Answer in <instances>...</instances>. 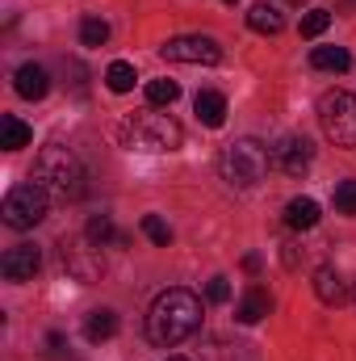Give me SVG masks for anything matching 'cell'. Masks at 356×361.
<instances>
[{
  "label": "cell",
  "mask_w": 356,
  "mask_h": 361,
  "mask_svg": "<svg viewBox=\"0 0 356 361\" xmlns=\"http://www.w3.org/2000/svg\"><path fill=\"white\" fill-rule=\"evenodd\" d=\"M180 143H184V130L172 114L143 109L122 122V147L130 152H177Z\"/></svg>",
  "instance_id": "3"
},
{
  "label": "cell",
  "mask_w": 356,
  "mask_h": 361,
  "mask_svg": "<svg viewBox=\"0 0 356 361\" xmlns=\"http://www.w3.org/2000/svg\"><path fill=\"white\" fill-rule=\"evenodd\" d=\"M319 126L336 147H356V97L331 89L319 97Z\"/></svg>",
  "instance_id": "6"
},
{
  "label": "cell",
  "mask_w": 356,
  "mask_h": 361,
  "mask_svg": "<svg viewBox=\"0 0 356 361\" xmlns=\"http://www.w3.org/2000/svg\"><path fill=\"white\" fill-rule=\"evenodd\" d=\"M13 89H17V97H25V101H42L51 92V76L38 63H21L17 76H13Z\"/></svg>",
  "instance_id": "12"
},
{
  "label": "cell",
  "mask_w": 356,
  "mask_h": 361,
  "mask_svg": "<svg viewBox=\"0 0 356 361\" xmlns=\"http://www.w3.org/2000/svg\"><path fill=\"white\" fill-rule=\"evenodd\" d=\"M177 97H180L177 80H151V85H147V101H151V105H172Z\"/></svg>",
  "instance_id": "24"
},
{
  "label": "cell",
  "mask_w": 356,
  "mask_h": 361,
  "mask_svg": "<svg viewBox=\"0 0 356 361\" xmlns=\"http://www.w3.org/2000/svg\"><path fill=\"white\" fill-rule=\"evenodd\" d=\"M227 4H239V0H227Z\"/></svg>",
  "instance_id": "30"
},
{
  "label": "cell",
  "mask_w": 356,
  "mask_h": 361,
  "mask_svg": "<svg viewBox=\"0 0 356 361\" xmlns=\"http://www.w3.org/2000/svg\"><path fill=\"white\" fill-rule=\"evenodd\" d=\"M63 269L72 273L76 281H101V273H105V257H101V244H92L89 235H80V240H68L63 244Z\"/></svg>",
  "instance_id": "7"
},
{
  "label": "cell",
  "mask_w": 356,
  "mask_h": 361,
  "mask_svg": "<svg viewBox=\"0 0 356 361\" xmlns=\"http://www.w3.org/2000/svg\"><path fill=\"white\" fill-rule=\"evenodd\" d=\"M336 210L340 214H356V180H340L336 185Z\"/></svg>",
  "instance_id": "26"
},
{
  "label": "cell",
  "mask_w": 356,
  "mask_h": 361,
  "mask_svg": "<svg viewBox=\"0 0 356 361\" xmlns=\"http://www.w3.org/2000/svg\"><path fill=\"white\" fill-rule=\"evenodd\" d=\"M168 361H184V357H168Z\"/></svg>",
  "instance_id": "29"
},
{
  "label": "cell",
  "mask_w": 356,
  "mask_h": 361,
  "mask_svg": "<svg viewBox=\"0 0 356 361\" xmlns=\"http://www.w3.org/2000/svg\"><path fill=\"white\" fill-rule=\"evenodd\" d=\"M84 235H89L92 244H101V248H109V244H113V248H122V244H126V235L113 227V219H109V214H96L89 227H84Z\"/></svg>",
  "instance_id": "20"
},
{
  "label": "cell",
  "mask_w": 356,
  "mask_h": 361,
  "mask_svg": "<svg viewBox=\"0 0 356 361\" xmlns=\"http://www.w3.org/2000/svg\"><path fill=\"white\" fill-rule=\"evenodd\" d=\"M139 227H143V235H147L151 244H160V248H168V244H172V227H168L160 214H143V223H139Z\"/></svg>",
  "instance_id": "22"
},
{
  "label": "cell",
  "mask_w": 356,
  "mask_h": 361,
  "mask_svg": "<svg viewBox=\"0 0 356 361\" xmlns=\"http://www.w3.org/2000/svg\"><path fill=\"white\" fill-rule=\"evenodd\" d=\"M193 109H197V122H201V126H210V130H218V126L227 122V97H222V92H214V89L197 92Z\"/></svg>",
  "instance_id": "13"
},
{
  "label": "cell",
  "mask_w": 356,
  "mask_h": 361,
  "mask_svg": "<svg viewBox=\"0 0 356 361\" xmlns=\"http://www.w3.org/2000/svg\"><path fill=\"white\" fill-rule=\"evenodd\" d=\"M205 298H210V302H227V298H231V281H227V277H210Z\"/></svg>",
  "instance_id": "27"
},
{
  "label": "cell",
  "mask_w": 356,
  "mask_h": 361,
  "mask_svg": "<svg viewBox=\"0 0 356 361\" xmlns=\"http://www.w3.org/2000/svg\"><path fill=\"white\" fill-rule=\"evenodd\" d=\"M314 294H319V302H327V307H344V302L352 298L348 281L340 277V269H331V265L314 269Z\"/></svg>",
  "instance_id": "11"
},
{
  "label": "cell",
  "mask_w": 356,
  "mask_h": 361,
  "mask_svg": "<svg viewBox=\"0 0 356 361\" xmlns=\"http://www.w3.org/2000/svg\"><path fill=\"white\" fill-rule=\"evenodd\" d=\"M310 160H314V147H310V139H302V135H285V139L272 143V164H276L285 177H302V173L310 169Z\"/></svg>",
  "instance_id": "9"
},
{
  "label": "cell",
  "mask_w": 356,
  "mask_h": 361,
  "mask_svg": "<svg viewBox=\"0 0 356 361\" xmlns=\"http://www.w3.org/2000/svg\"><path fill=\"white\" fill-rule=\"evenodd\" d=\"M30 143H34V130H30L21 118L4 114V118H0V147H4V152H21V147H30Z\"/></svg>",
  "instance_id": "14"
},
{
  "label": "cell",
  "mask_w": 356,
  "mask_h": 361,
  "mask_svg": "<svg viewBox=\"0 0 356 361\" xmlns=\"http://www.w3.org/2000/svg\"><path fill=\"white\" fill-rule=\"evenodd\" d=\"M164 59H172V63H205V68H214L218 59H222V47L210 38V34H180L172 42H164Z\"/></svg>",
  "instance_id": "8"
},
{
  "label": "cell",
  "mask_w": 356,
  "mask_h": 361,
  "mask_svg": "<svg viewBox=\"0 0 356 361\" xmlns=\"http://www.w3.org/2000/svg\"><path fill=\"white\" fill-rule=\"evenodd\" d=\"M105 85H109L113 92H130V89H134V68H130L126 59L109 63V72H105Z\"/></svg>",
  "instance_id": "21"
},
{
  "label": "cell",
  "mask_w": 356,
  "mask_h": 361,
  "mask_svg": "<svg viewBox=\"0 0 356 361\" xmlns=\"http://www.w3.org/2000/svg\"><path fill=\"white\" fill-rule=\"evenodd\" d=\"M46 210H51V193H46L38 180L13 185V189L4 193V206H0V214H4V223H8L13 231H30V227H38V223L46 219Z\"/></svg>",
  "instance_id": "5"
},
{
  "label": "cell",
  "mask_w": 356,
  "mask_h": 361,
  "mask_svg": "<svg viewBox=\"0 0 356 361\" xmlns=\"http://www.w3.org/2000/svg\"><path fill=\"white\" fill-rule=\"evenodd\" d=\"M218 169H222V177L231 180V185L252 189V185H260V180L268 177V169H272V147L260 143V139H235V143L222 147Z\"/></svg>",
  "instance_id": "4"
},
{
  "label": "cell",
  "mask_w": 356,
  "mask_h": 361,
  "mask_svg": "<svg viewBox=\"0 0 356 361\" xmlns=\"http://www.w3.org/2000/svg\"><path fill=\"white\" fill-rule=\"evenodd\" d=\"M327 25H331V13H327V8H310V13L302 17V25H298V30H302V38H319Z\"/></svg>",
  "instance_id": "25"
},
{
  "label": "cell",
  "mask_w": 356,
  "mask_h": 361,
  "mask_svg": "<svg viewBox=\"0 0 356 361\" xmlns=\"http://www.w3.org/2000/svg\"><path fill=\"white\" fill-rule=\"evenodd\" d=\"M84 336H89L92 345H101V341H109V336H117V315H113L109 307H101V311H92L89 319H84Z\"/></svg>",
  "instance_id": "19"
},
{
  "label": "cell",
  "mask_w": 356,
  "mask_h": 361,
  "mask_svg": "<svg viewBox=\"0 0 356 361\" xmlns=\"http://www.w3.org/2000/svg\"><path fill=\"white\" fill-rule=\"evenodd\" d=\"M80 42H84V47H105V42H109V25H105L101 17H84V25H80Z\"/></svg>",
  "instance_id": "23"
},
{
  "label": "cell",
  "mask_w": 356,
  "mask_h": 361,
  "mask_svg": "<svg viewBox=\"0 0 356 361\" xmlns=\"http://www.w3.org/2000/svg\"><path fill=\"white\" fill-rule=\"evenodd\" d=\"M201 328V298L193 294V290H164L155 302H151V311H147V336H151V345H160V349H172L180 341H189L193 332Z\"/></svg>",
  "instance_id": "1"
},
{
  "label": "cell",
  "mask_w": 356,
  "mask_h": 361,
  "mask_svg": "<svg viewBox=\"0 0 356 361\" xmlns=\"http://www.w3.org/2000/svg\"><path fill=\"white\" fill-rule=\"evenodd\" d=\"M30 180H38L51 193V202H76V197H84V164H80V156L72 147H59V143H51V147L38 152Z\"/></svg>",
  "instance_id": "2"
},
{
  "label": "cell",
  "mask_w": 356,
  "mask_h": 361,
  "mask_svg": "<svg viewBox=\"0 0 356 361\" xmlns=\"http://www.w3.org/2000/svg\"><path fill=\"white\" fill-rule=\"evenodd\" d=\"M268 311H272V298H268V290L252 286V290L243 294V302H239L235 319H239V324H260V319H265Z\"/></svg>",
  "instance_id": "16"
},
{
  "label": "cell",
  "mask_w": 356,
  "mask_h": 361,
  "mask_svg": "<svg viewBox=\"0 0 356 361\" xmlns=\"http://www.w3.org/2000/svg\"><path fill=\"white\" fill-rule=\"evenodd\" d=\"M243 269H248V273H260V257H243Z\"/></svg>",
  "instance_id": "28"
},
{
  "label": "cell",
  "mask_w": 356,
  "mask_h": 361,
  "mask_svg": "<svg viewBox=\"0 0 356 361\" xmlns=\"http://www.w3.org/2000/svg\"><path fill=\"white\" fill-rule=\"evenodd\" d=\"M38 269H42V252H38L34 244H17V248H8L4 261H0L4 281H34Z\"/></svg>",
  "instance_id": "10"
},
{
  "label": "cell",
  "mask_w": 356,
  "mask_h": 361,
  "mask_svg": "<svg viewBox=\"0 0 356 361\" xmlns=\"http://www.w3.org/2000/svg\"><path fill=\"white\" fill-rule=\"evenodd\" d=\"M314 223H319V202H314V197H293V202L285 206V227L310 231Z\"/></svg>",
  "instance_id": "15"
},
{
  "label": "cell",
  "mask_w": 356,
  "mask_h": 361,
  "mask_svg": "<svg viewBox=\"0 0 356 361\" xmlns=\"http://www.w3.org/2000/svg\"><path fill=\"white\" fill-rule=\"evenodd\" d=\"M293 4H302V0H293Z\"/></svg>",
  "instance_id": "31"
},
{
  "label": "cell",
  "mask_w": 356,
  "mask_h": 361,
  "mask_svg": "<svg viewBox=\"0 0 356 361\" xmlns=\"http://www.w3.org/2000/svg\"><path fill=\"white\" fill-rule=\"evenodd\" d=\"M310 63H314L319 72H348V68H352V55H348L344 47H314V51H310Z\"/></svg>",
  "instance_id": "18"
},
{
  "label": "cell",
  "mask_w": 356,
  "mask_h": 361,
  "mask_svg": "<svg viewBox=\"0 0 356 361\" xmlns=\"http://www.w3.org/2000/svg\"><path fill=\"white\" fill-rule=\"evenodd\" d=\"M248 25H252L256 34H281V30H285V17H281V8H272L268 0H260V4H252Z\"/></svg>",
  "instance_id": "17"
}]
</instances>
